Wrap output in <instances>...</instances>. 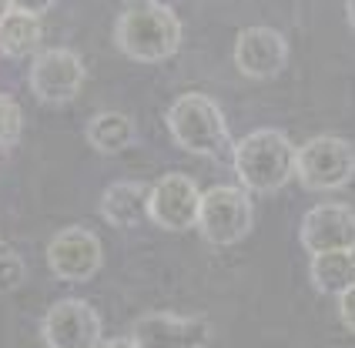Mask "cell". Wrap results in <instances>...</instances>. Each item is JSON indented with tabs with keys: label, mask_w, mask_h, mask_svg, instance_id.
<instances>
[{
	"label": "cell",
	"mask_w": 355,
	"mask_h": 348,
	"mask_svg": "<svg viewBox=\"0 0 355 348\" xmlns=\"http://www.w3.org/2000/svg\"><path fill=\"white\" fill-rule=\"evenodd\" d=\"M181 20L164 0H131L118 14L114 44L124 58L138 64H158L178 54L181 47Z\"/></svg>",
	"instance_id": "cell-1"
},
{
	"label": "cell",
	"mask_w": 355,
	"mask_h": 348,
	"mask_svg": "<svg viewBox=\"0 0 355 348\" xmlns=\"http://www.w3.org/2000/svg\"><path fill=\"white\" fill-rule=\"evenodd\" d=\"M295 157L298 148L288 141L285 131L261 128L238 141L232 151V164H235V174L245 191L272 194L288 177H295Z\"/></svg>",
	"instance_id": "cell-2"
},
{
	"label": "cell",
	"mask_w": 355,
	"mask_h": 348,
	"mask_svg": "<svg viewBox=\"0 0 355 348\" xmlns=\"http://www.w3.org/2000/svg\"><path fill=\"white\" fill-rule=\"evenodd\" d=\"M164 124L175 137V144L188 155L221 157L228 151H235L232 134H228V121L208 94L191 91V94L175 97V104L164 114Z\"/></svg>",
	"instance_id": "cell-3"
},
{
	"label": "cell",
	"mask_w": 355,
	"mask_h": 348,
	"mask_svg": "<svg viewBox=\"0 0 355 348\" xmlns=\"http://www.w3.org/2000/svg\"><path fill=\"white\" fill-rule=\"evenodd\" d=\"M295 177L305 191H336L355 177V148L345 137L318 134L298 148Z\"/></svg>",
	"instance_id": "cell-4"
},
{
	"label": "cell",
	"mask_w": 355,
	"mask_h": 348,
	"mask_svg": "<svg viewBox=\"0 0 355 348\" xmlns=\"http://www.w3.org/2000/svg\"><path fill=\"white\" fill-rule=\"evenodd\" d=\"M252 198L245 188L235 184H215L201 194V218H198V228L205 234V241H211L218 248H228L238 245L245 234L252 232Z\"/></svg>",
	"instance_id": "cell-5"
},
{
	"label": "cell",
	"mask_w": 355,
	"mask_h": 348,
	"mask_svg": "<svg viewBox=\"0 0 355 348\" xmlns=\"http://www.w3.org/2000/svg\"><path fill=\"white\" fill-rule=\"evenodd\" d=\"M84 60L78 51L71 47H47L40 51L37 58L31 60V71H27V84L37 101L44 104H67L80 94L84 87Z\"/></svg>",
	"instance_id": "cell-6"
},
{
	"label": "cell",
	"mask_w": 355,
	"mask_h": 348,
	"mask_svg": "<svg viewBox=\"0 0 355 348\" xmlns=\"http://www.w3.org/2000/svg\"><path fill=\"white\" fill-rule=\"evenodd\" d=\"M201 194L198 184L181 171H171L155 181L151 201H148V218L164 228V232H191L201 218Z\"/></svg>",
	"instance_id": "cell-7"
},
{
	"label": "cell",
	"mask_w": 355,
	"mask_h": 348,
	"mask_svg": "<svg viewBox=\"0 0 355 348\" xmlns=\"http://www.w3.org/2000/svg\"><path fill=\"white\" fill-rule=\"evenodd\" d=\"M138 348H205L211 338V322L205 315L148 311L131 329Z\"/></svg>",
	"instance_id": "cell-8"
},
{
	"label": "cell",
	"mask_w": 355,
	"mask_h": 348,
	"mask_svg": "<svg viewBox=\"0 0 355 348\" xmlns=\"http://www.w3.org/2000/svg\"><path fill=\"white\" fill-rule=\"evenodd\" d=\"M104 261V248L101 238L91 228L71 225L51 238L47 245V265L58 275L60 281H87L101 271Z\"/></svg>",
	"instance_id": "cell-9"
},
{
	"label": "cell",
	"mask_w": 355,
	"mask_h": 348,
	"mask_svg": "<svg viewBox=\"0 0 355 348\" xmlns=\"http://www.w3.org/2000/svg\"><path fill=\"white\" fill-rule=\"evenodd\" d=\"M47 348H101V315L84 298H60L44 318Z\"/></svg>",
	"instance_id": "cell-10"
},
{
	"label": "cell",
	"mask_w": 355,
	"mask_h": 348,
	"mask_svg": "<svg viewBox=\"0 0 355 348\" xmlns=\"http://www.w3.org/2000/svg\"><path fill=\"white\" fill-rule=\"evenodd\" d=\"M298 238L309 254L355 252V211L349 205H315L302 218Z\"/></svg>",
	"instance_id": "cell-11"
},
{
	"label": "cell",
	"mask_w": 355,
	"mask_h": 348,
	"mask_svg": "<svg viewBox=\"0 0 355 348\" xmlns=\"http://www.w3.org/2000/svg\"><path fill=\"white\" fill-rule=\"evenodd\" d=\"M288 64V40L275 27H245L235 40V67L252 80L278 78Z\"/></svg>",
	"instance_id": "cell-12"
},
{
	"label": "cell",
	"mask_w": 355,
	"mask_h": 348,
	"mask_svg": "<svg viewBox=\"0 0 355 348\" xmlns=\"http://www.w3.org/2000/svg\"><path fill=\"white\" fill-rule=\"evenodd\" d=\"M151 188L144 181H114L101 194V218L114 228H135L148 214Z\"/></svg>",
	"instance_id": "cell-13"
},
{
	"label": "cell",
	"mask_w": 355,
	"mask_h": 348,
	"mask_svg": "<svg viewBox=\"0 0 355 348\" xmlns=\"http://www.w3.org/2000/svg\"><path fill=\"white\" fill-rule=\"evenodd\" d=\"M84 141L101 155H118V151H128L138 141V128L124 111H101V114L87 121Z\"/></svg>",
	"instance_id": "cell-14"
},
{
	"label": "cell",
	"mask_w": 355,
	"mask_h": 348,
	"mask_svg": "<svg viewBox=\"0 0 355 348\" xmlns=\"http://www.w3.org/2000/svg\"><path fill=\"white\" fill-rule=\"evenodd\" d=\"M309 278H312L315 291L342 298L345 291L355 288V252H325V254H312V265H309Z\"/></svg>",
	"instance_id": "cell-15"
},
{
	"label": "cell",
	"mask_w": 355,
	"mask_h": 348,
	"mask_svg": "<svg viewBox=\"0 0 355 348\" xmlns=\"http://www.w3.org/2000/svg\"><path fill=\"white\" fill-rule=\"evenodd\" d=\"M40 37H44L40 17L20 14V10H7L0 17V54L3 58L20 60L31 58V54H40Z\"/></svg>",
	"instance_id": "cell-16"
},
{
	"label": "cell",
	"mask_w": 355,
	"mask_h": 348,
	"mask_svg": "<svg viewBox=\"0 0 355 348\" xmlns=\"http://www.w3.org/2000/svg\"><path fill=\"white\" fill-rule=\"evenodd\" d=\"M20 128H24V114H20V104L10 94H0V155L10 151L17 144Z\"/></svg>",
	"instance_id": "cell-17"
},
{
	"label": "cell",
	"mask_w": 355,
	"mask_h": 348,
	"mask_svg": "<svg viewBox=\"0 0 355 348\" xmlns=\"http://www.w3.org/2000/svg\"><path fill=\"white\" fill-rule=\"evenodd\" d=\"M24 275H27V268H24V258L17 252H0V291L17 288Z\"/></svg>",
	"instance_id": "cell-18"
},
{
	"label": "cell",
	"mask_w": 355,
	"mask_h": 348,
	"mask_svg": "<svg viewBox=\"0 0 355 348\" xmlns=\"http://www.w3.org/2000/svg\"><path fill=\"white\" fill-rule=\"evenodd\" d=\"M58 0H10V10H20V14H31V17H44Z\"/></svg>",
	"instance_id": "cell-19"
},
{
	"label": "cell",
	"mask_w": 355,
	"mask_h": 348,
	"mask_svg": "<svg viewBox=\"0 0 355 348\" xmlns=\"http://www.w3.org/2000/svg\"><path fill=\"white\" fill-rule=\"evenodd\" d=\"M338 318H342V325L349 331H355V288L338 298Z\"/></svg>",
	"instance_id": "cell-20"
},
{
	"label": "cell",
	"mask_w": 355,
	"mask_h": 348,
	"mask_svg": "<svg viewBox=\"0 0 355 348\" xmlns=\"http://www.w3.org/2000/svg\"><path fill=\"white\" fill-rule=\"evenodd\" d=\"M101 348H138L135 338H111V342H104Z\"/></svg>",
	"instance_id": "cell-21"
},
{
	"label": "cell",
	"mask_w": 355,
	"mask_h": 348,
	"mask_svg": "<svg viewBox=\"0 0 355 348\" xmlns=\"http://www.w3.org/2000/svg\"><path fill=\"white\" fill-rule=\"evenodd\" d=\"M345 17H349V27L355 31V0H345Z\"/></svg>",
	"instance_id": "cell-22"
},
{
	"label": "cell",
	"mask_w": 355,
	"mask_h": 348,
	"mask_svg": "<svg viewBox=\"0 0 355 348\" xmlns=\"http://www.w3.org/2000/svg\"><path fill=\"white\" fill-rule=\"evenodd\" d=\"M7 10H10V0H0V17H3Z\"/></svg>",
	"instance_id": "cell-23"
},
{
	"label": "cell",
	"mask_w": 355,
	"mask_h": 348,
	"mask_svg": "<svg viewBox=\"0 0 355 348\" xmlns=\"http://www.w3.org/2000/svg\"><path fill=\"white\" fill-rule=\"evenodd\" d=\"M0 252H3V248H0Z\"/></svg>",
	"instance_id": "cell-24"
}]
</instances>
